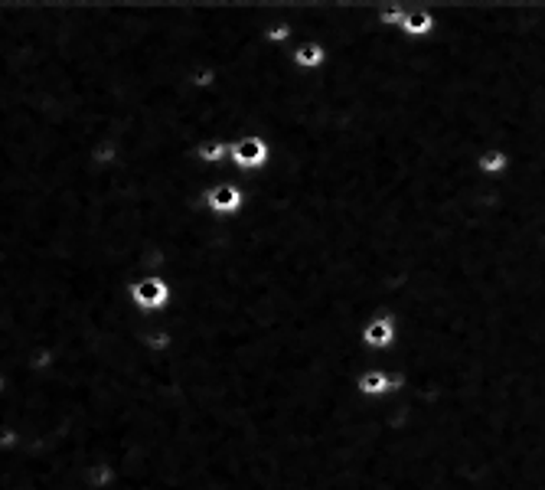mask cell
Wrapping results in <instances>:
<instances>
[{
    "label": "cell",
    "instance_id": "1",
    "mask_svg": "<svg viewBox=\"0 0 545 490\" xmlns=\"http://www.w3.org/2000/svg\"><path fill=\"white\" fill-rule=\"evenodd\" d=\"M128 294H131V304H134L141 314H147V318H154V320H161L163 314L173 308V285L163 275L134 278Z\"/></svg>",
    "mask_w": 545,
    "mask_h": 490
},
{
    "label": "cell",
    "instance_id": "2",
    "mask_svg": "<svg viewBox=\"0 0 545 490\" xmlns=\"http://www.w3.org/2000/svg\"><path fill=\"white\" fill-rule=\"evenodd\" d=\"M245 203H248V193H245L236 171H229L226 177H222L216 187H209V193H206V210H209V216H216V220H236V216L245 212Z\"/></svg>",
    "mask_w": 545,
    "mask_h": 490
},
{
    "label": "cell",
    "instance_id": "3",
    "mask_svg": "<svg viewBox=\"0 0 545 490\" xmlns=\"http://www.w3.org/2000/svg\"><path fill=\"white\" fill-rule=\"evenodd\" d=\"M271 163V144L261 134H242L232 138V154H229V167L236 173H261Z\"/></svg>",
    "mask_w": 545,
    "mask_h": 490
},
{
    "label": "cell",
    "instance_id": "4",
    "mask_svg": "<svg viewBox=\"0 0 545 490\" xmlns=\"http://www.w3.org/2000/svg\"><path fill=\"white\" fill-rule=\"evenodd\" d=\"M363 347L369 353H392L399 343V320L392 314H375L363 324Z\"/></svg>",
    "mask_w": 545,
    "mask_h": 490
},
{
    "label": "cell",
    "instance_id": "5",
    "mask_svg": "<svg viewBox=\"0 0 545 490\" xmlns=\"http://www.w3.org/2000/svg\"><path fill=\"white\" fill-rule=\"evenodd\" d=\"M326 63H330V53H326V46L320 40H301L291 46V65L301 75L324 73Z\"/></svg>",
    "mask_w": 545,
    "mask_h": 490
},
{
    "label": "cell",
    "instance_id": "6",
    "mask_svg": "<svg viewBox=\"0 0 545 490\" xmlns=\"http://www.w3.org/2000/svg\"><path fill=\"white\" fill-rule=\"evenodd\" d=\"M434 30H438V16L428 4H408V14H405V24H402V36L412 43H424L432 40Z\"/></svg>",
    "mask_w": 545,
    "mask_h": 490
},
{
    "label": "cell",
    "instance_id": "7",
    "mask_svg": "<svg viewBox=\"0 0 545 490\" xmlns=\"http://www.w3.org/2000/svg\"><path fill=\"white\" fill-rule=\"evenodd\" d=\"M473 167H477V173H481L483 180H503L506 173L513 171V157H510L506 147L490 144V147H483V151H477Z\"/></svg>",
    "mask_w": 545,
    "mask_h": 490
},
{
    "label": "cell",
    "instance_id": "8",
    "mask_svg": "<svg viewBox=\"0 0 545 490\" xmlns=\"http://www.w3.org/2000/svg\"><path fill=\"white\" fill-rule=\"evenodd\" d=\"M229 154H232V138H209V141H200L193 151V157L206 167H222L229 163Z\"/></svg>",
    "mask_w": 545,
    "mask_h": 490
},
{
    "label": "cell",
    "instance_id": "9",
    "mask_svg": "<svg viewBox=\"0 0 545 490\" xmlns=\"http://www.w3.org/2000/svg\"><path fill=\"white\" fill-rule=\"evenodd\" d=\"M141 347H144L147 353H154V357H163V353H170L173 347H177V334H173L167 324H157L141 334Z\"/></svg>",
    "mask_w": 545,
    "mask_h": 490
},
{
    "label": "cell",
    "instance_id": "10",
    "mask_svg": "<svg viewBox=\"0 0 545 490\" xmlns=\"http://www.w3.org/2000/svg\"><path fill=\"white\" fill-rule=\"evenodd\" d=\"M118 484V467L112 461H95L85 467V487L89 490H112Z\"/></svg>",
    "mask_w": 545,
    "mask_h": 490
},
{
    "label": "cell",
    "instance_id": "11",
    "mask_svg": "<svg viewBox=\"0 0 545 490\" xmlns=\"http://www.w3.org/2000/svg\"><path fill=\"white\" fill-rule=\"evenodd\" d=\"M261 36H265V43H268V46H275V49H287V46H294V43H297V33H294V26L287 24L285 16L271 20V24L261 30Z\"/></svg>",
    "mask_w": 545,
    "mask_h": 490
},
{
    "label": "cell",
    "instance_id": "12",
    "mask_svg": "<svg viewBox=\"0 0 545 490\" xmlns=\"http://www.w3.org/2000/svg\"><path fill=\"white\" fill-rule=\"evenodd\" d=\"M190 85H193L196 92H212L216 85H219V69L203 59L200 65H193V69H190Z\"/></svg>",
    "mask_w": 545,
    "mask_h": 490
},
{
    "label": "cell",
    "instance_id": "13",
    "mask_svg": "<svg viewBox=\"0 0 545 490\" xmlns=\"http://www.w3.org/2000/svg\"><path fill=\"white\" fill-rule=\"evenodd\" d=\"M408 14V4H379V14H375V24L383 30H402Z\"/></svg>",
    "mask_w": 545,
    "mask_h": 490
},
{
    "label": "cell",
    "instance_id": "14",
    "mask_svg": "<svg viewBox=\"0 0 545 490\" xmlns=\"http://www.w3.org/2000/svg\"><path fill=\"white\" fill-rule=\"evenodd\" d=\"M10 392H14V376L7 369H0V399H7Z\"/></svg>",
    "mask_w": 545,
    "mask_h": 490
},
{
    "label": "cell",
    "instance_id": "15",
    "mask_svg": "<svg viewBox=\"0 0 545 490\" xmlns=\"http://www.w3.org/2000/svg\"><path fill=\"white\" fill-rule=\"evenodd\" d=\"M16 490H40L36 484H24V487H16Z\"/></svg>",
    "mask_w": 545,
    "mask_h": 490
}]
</instances>
